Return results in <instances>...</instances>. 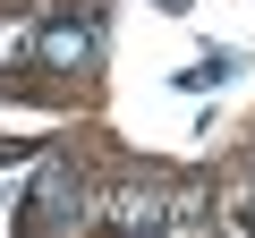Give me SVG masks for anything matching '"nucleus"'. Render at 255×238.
I'll return each instance as SVG.
<instances>
[{
	"label": "nucleus",
	"mask_w": 255,
	"mask_h": 238,
	"mask_svg": "<svg viewBox=\"0 0 255 238\" xmlns=\"http://www.w3.org/2000/svg\"><path fill=\"white\" fill-rule=\"evenodd\" d=\"M196 213V196H153V187H111L102 196V221H128V230H162V221H187Z\"/></svg>",
	"instance_id": "3"
},
{
	"label": "nucleus",
	"mask_w": 255,
	"mask_h": 238,
	"mask_svg": "<svg viewBox=\"0 0 255 238\" xmlns=\"http://www.w3.org/2000/svg\"><path fill=\"white\" fill-rule=\"evenodd\" d=\"M238 221H255V187H247V196H238Z\"/></svg>",
	"instance_id": "4"
},
{
	"label": "nucleus",
	"mask_w": 255,
	"mask_h": 238,
	"mask_svg": "<svg viewBox=\"0 0 255 238\" xmlns=\"http://www.w3.org/2000/svg\"><path fill=\"white\" fill-rule=\"evenodd\" d=\"M162 9H187V0H162Z\"/></svg>",
	"instance_id": "5"
},
{
	"label": "nucleus",
	"mask_w": 255,
	"mask_h": 238,
	"mask_svg": "<svg viewBox=\"0 0 255 238\" xmlns=\"http://www.w3.org/2000/svg\"><path fill=\"white\" fill-rule=\"evenodd\" d=\"M34 68H51V77H68V68H94V51H102V17L94 9H77V17H51L34 43Z\"/></svg>",
	"instance_id": "2"
},
{
	"label": "nucleus",
	"mask_w": 255,
	"mask_h": 238,
	"mask_svg": "<svg viewBox=\"0 0 255 238\" xmlns=\"http://www.w3.org/2000/svg\"><path fill=\"white\" fill-rule=\"evenodd\" d=\"M77 221H85V179H77L68 162H43V170H34V196H26V213H17V230L51 238V230H77Z\"/></svg>",
	"instance_id": "1"
}]
</instances>
